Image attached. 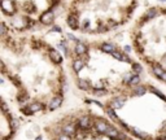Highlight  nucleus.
<instances>
[{
    "mask_svg": "<svg viewBox=\"0 0 166 140\" xmlns=\"http://www.w3.org/2000/svg\"><path fill=\"white\" fill-rule=\"evenodd\" d=\"M138 7V0H65L61 13L71 31L104 35L126 25Z\"/></svg>",
    "mask_w": 166,
    "mask_h": 140,
    "instance_id": "nucleus-1",
    "label": "nucleus"
},
{
    "mask_svg": "<svg viewBox=\"0 0 166 140\" xmlns=\"http://www.w3.org/2000/svg\"><path fill=\"white\" fill-rule=\"evenodd\" d=\"M131 48L148 68L161 66L166 73V5L149 7L134 23Z\"/></svg>",
    "mask_w": 166,
    "mask_h": 140,
    "instance_id": "nucleus-2",
    "label": "nucleus"
},
{
    "mask_svg": "<svg viewBox=\"0 0 166 140\" xmlns=\"http://www.w3.org/2000/svg\"><path fill=\"white\" fill-rule=\"evenodd\" d=\"M65 0H1V13L20 31H35L53 25Z\"/></svg>",
    "mask_w": 166,
    "mask_h": 140,
    "instance_id": "nucleus-3",
    "label": "nucleus"
},
{
    "mask_svg": "<svg viewBox=\"0 0 166 140\" xmlns=\"http://www.w3.org/2000/svg\"><path fill=\"white\" fill-rule=\"evenodd\" d=\"M93 127L100 134H107L108 129H109V125L104 121V118H95V121H93Z\"/></svg>",
    "mask_w": 166,
    "mask_h": 140,
    "instance_id": "nucleus-4",
    "label": "nucleus"
},
{
    "mask_svg": "<svg viewBox=\"0 0 166 140\" xmlns=\"http://www.w3.org/2000/svg\"><path fill=\"white\" fill-rule=\"evenodd\" d=\"M77 129H82V130H91V118L87 117V115H83L81 117L77 122Z\"/></svg>",
    "mask_w": 166,
    "mask_h": 140,
    "instance_id": "nucleus-5",
    "label": "nucleus"
},
{
    "mask_svg": "<svg viewBox=\"0 0 166 140\" xmlns=\"http://www.w3.org/2000/svg\"><path fill=\"white\" fill-rule=\"evenodd\" d=\"M77 86H78V88L82 91H88L92 88V83L90 82L88 79L82 78V77H79V78L77 79Z\"/></svg>",
    "mask_w": 166,
    "mask_h": 140,
    "instance_id": "nucleus-6",
    "label": "nucleus"
},
{
    "mask_svg": "<svg viewBox=\"0 0 166 140\" xmlns=\"http://www.w3.org/2000/svg\"><path fill=\"white\" fill-rule=\"evenodd\" d=\"M77 126V125H75ZM73 123H68V125H65V126H62L61 129H62V132L66 134V135H69V136H71V138H74L75 136V134H77V131L78 129L75 127Z\"/></svg>",
    "mask_w": 166,
    "mask_h": 140,
    "instance_id": "nucleus-7",
    "label": "nucleus"
},
{
    "mask_svg": "<svg viewBox=\"0 0 166 140\" xmlns=\"http://www.w3.org/2000/svg\"><path fill=\"white\" fill-rule=\"evenodd\" d=\"M147 92V87L146 86H135V87L131 88V95L132 96H143V95H146Z\"/></svg>",
    "mask_w": 166,
    "mask_h": 140,
    "instance_id": "nucleus-8",
    "label": "nucleus"
},
{
    "mask_svg": "<svg viewBox=\"0 0 166 140\" xmlns=\"http://www.w3.org/2000/svg\"><path fill=\"white\" fill-rule=\"evenodd\" d=\"M62 104V96H56V97H53L52 100L49 101V104H48V109L49 110H55V109H57L60 105Z\"/></svg>",
    "mask_w": 166,
    "mask_h": 140,
    "instance_id": "nucleus-9",
    "label": "nucleus"
},
{
    "mask_svg": "<svg viewBox=\"0 0 166 140\" xmlns=\"http://www.w3.org/2000/svg\"><path fill=\"white\" fill-rule=\"evenodd\" d=\"M125 101L126 100L123 99V97H116V99H113L110 101V106L113 109H119L125 105Z\"/></svg>",
    "mask_w": 166,
    "mask_h": 140,
    "instance_id": "nucleus-10",
    "label": "nucleus"
},
{
    "mask_svg": "<svg viewBox=\"0 0 166 140\" xmlns=\"http://www.w3.org/2000/svg\"><path fill=\"white\" fill-rule=\"evenodd\" d=\"M130 131H131V132L134 134L135 136H138V138H140V139H143V140H150L147 132H143V131H140L139 129H136V127H135V129H130Z\"/></svg>",
    "mask_w": 166,
    "mask_h": 140,
    "instance_id": "nucleus-11",
    "label": "nucleus"
},
{
    "mask_svg": "<svg viewBox=\"0 0 166 140\" xmlns=\"http://www.w3.org/2000/svg\"><path fill=\"white\" fill-rule=\"evenodd\" d=\"M30 108H31V110H32L34 113H37V112H40V110L44 109V104L39 103V101H35V103H31V104H30Z\"/></svg>",
    "mask_w": 166,
    "mask_h": 140,
    "instance_id": "nucleus-12",
    "label": "nucleus"
},
{
    "mask_svg": "<svg viewBox=\"0 0 166 140\" xmlns=\"http://www.w3.org/2000/svg\"><path fill=\"white\" fill-rule=\"evenodd\" d=\"M107 113H108V115H109V117L112 118V120H114V121L119 122V118L117 117L116 112H114V109L112 108V106H108V108H107Z\"/></svg>",
    "mask_w": 166,
    "mask_h": 140,
    "instance_id": "nucleus-13",
    "label": "nucleus"
},
{
    "mask_svg": "<svg viewBox=\"0 0 166 140\" xmlns=\"http://www.w3.org/2000/svg\"><path fill=\"white\" fill-rule=\"evenodd\" d=\"M105 135H108V136H110V138H118V135H119V132L117 131L114 127H112V126H109V129H108V131H107V134Z\"/></svg>",
    "mask_w": 166,
    "mask_h": 140,
    "instance_id": "nucleus-14",
    "label": "nucleus"
},
{
    "mask_svg": "<svg viewBox=\"0 0 166 140\" xmlns=\"http://www.w3.org/2000/svg\"><path fill=\"white\" fill-rule=\"evenodd\" d=\"M139 83H140V77H139V74H136V75L131 79V82L129 83V87L132 88V87H135V86H138Z\"/></svg>",
    "mask_w": 166,
    "mask_h": 140,
    "instance_id": "nucleus-15",
    "label": "nucleus"
},
{
    "mask_svg": "<svg viewBox=\"0 0 166 140\" xmlns=\"http://www.w3.org/2000/svg\"><path fill=\"white\" fill-rule=\"evenodd\" d=\"M21 113H23L25 115H31V114H34V112L31 110V108H30V105L21 106Z\"/></svg>",
    "mask_w": 166,
    "mask_h": 140,
    "instance_id": "nucleus-16",
    "label": "nucleus"
},
{
    "mask_svg": "<svg viewBox=\"0 0 166 140\" xmlns=\"http://www.w3.org/2000/svg\"><path fill=\"white\" fill-rule=\"evenodd\" d=\"M93 96H105L108 95V90L107 88H102V90H92Z\"/></svg>",
    "mask_w": 166,
    "mask_h": 140,
    "instance_id": "nucleus-17",
    "label": "nucleus"
},
{
    "mask_svg": "<svg viewBox=\"0 0 166 140\" xmlns=\"http://www.w3.org/2000/svg\"><path fill=\"white\" fill-rule=\"evenodd\" d=\"M150 91H152L153 92V94H155V95H157V96H158L160 97V99H162V100H166V97H165V95L164 94H162V92L161 91H158V90H156V88H150Z\"/></svg>",
    "mask_w": 166,
    "mask_h": 140,
    "instance_id": "nucleus-18",
    "label": "nucleus"
},
{
    "mask_svg": "<svg viewBox=\"0 0 166 140\" xmlns=\"http://www.w3.org/2000/svg\"><path fill=\"white\" fill-rule=\"evenodd\" d=\"M18 125H20V122L16 120V118H11V127H12V130H17L18 129Z\"/></svg>",
    "mask_w": 166,
    "mask_h": 140,
    "instance_id": "nucleus-19",
    "label": "nucleus"
},
{
    "mask_svg": "<svg viewBox=\"0 0 166 140\" xmlns=\"http://www.w3.org/2000/svg\"><path fill=\"white\" fill-rule=\"evenodd\" d=\"M1 109H3V112H4V113H8V112H9V108H8L7 103H5L4 100H3V104H1Z\"/></svg>",
    "mask_w": 166,
    "mask_h": 140,
    "instance_id": "nucleus-20",
    "label": "nucleus"
},
{
    "mask_svg": "<svg viewBox=\"0 0 166 140\" xmlns=\"http://www.w3.org/2000/svg\"><path fill=\"white\" fill-rule=\"evenodd\" d=\"M35 140H43V138H42V136H38V138L35 139Z\"/></svg>",
    "mask_w": 166,
    "mask_h": 140,
    "instance_id": "nucleus-21",
    "label": "nucleus"
}]
</instances>
